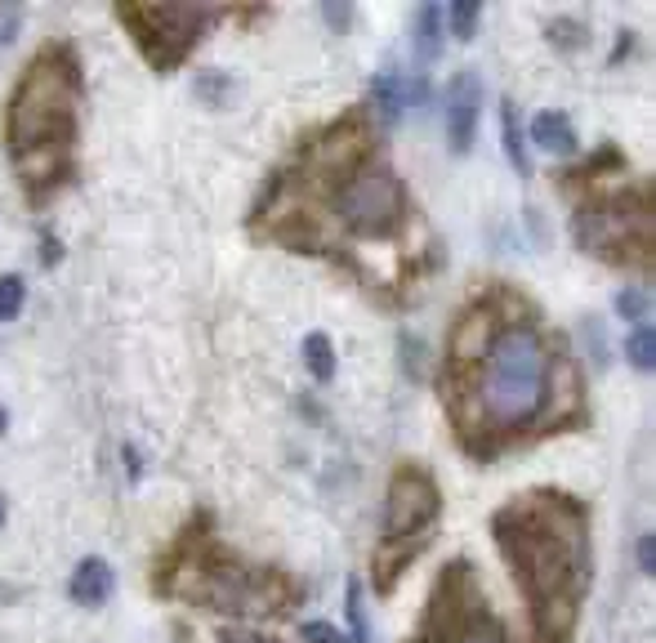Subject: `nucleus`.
Masks as SVG:
<instances>
[{"label":"nucleus","instance_id":"f257e3e1","mask_svg":"<svg viewBox=\"0 0 656 643\" xmlns=\"http://www.w3.org/2000/svg\"><path fill=\"white\" fill-rule=\"evenodd\" d=\"M491 532L532 599L536 630L550 643L567 639L576 621V603L589 582V545H585L580 505L554 492L518 496L491 519Z\"/></svg>","mask_w":656,"mask_h":643},{"label":"nucleus","instance_id":"f03ea898","mask_svg":"<svg viewBox=\"0 0 656 643\" xmlns=\"http://www.w3.org/2000/svg\"><path fill=\"white\" fill-rule=\"evenodd\" d=\"M461 394H451V411L461 433H522L536 425L554 398V384L572 380L567 358H554L545 331L528 317H509L491 327L478 358L451 366Z\"/></svg>","mask_w":656,"mask_h":643},{"label":"nucleus","instance_id":"7ed1b4c3","mask_svg":"<svg viewBox=\"0 0 656 643\" xmlns=\"http://www.w3.org/2000/svg\"><path fill=\"white\" fill-rule=\"evenodd\" d=\"M72 116H77V63L63 49H45L19 81L5 121L10 153L19 161L23 183H54L63 174Z\"/></svg>","mask_w":656,"mask_h":643},{"label":"nucleus","instance_id":"20e7f679","mask_svg":"<svg viewBox=\"0 0 656 643\" xmlns=\"http://www.w3.org/2000/svg\"><path fill=\"white\" fill-rule=\"evenodd\" d=\"M170 595L192 599L215 612H237V617H264V612H282L286 603V586L278 572H259L246 563H233L219 550H183L174 559V572L166 582Z\"/></svg>","mask_w":656,"mask_h":643},{"label":"nucleus","instance_id":"39448f33","mask_svg":"<svg viewBox=\"0 0 656 643\" xmlns=\"http://www.w3.org/2000/svg\"><path fill=\"white\" fill-rule=\"evenodd\" d=\"M331 211L336 219L358 233V237H380L388 228H398L403 215H407V188L398 179V170H393L388 161L380 157H362L344 183L336 188V198H331Z\"/></svg>","mask_w":656,"mask_h":643},{"label":"nucleus","instance_id":"423d86ee","mask_svg":"<svg viewBox=\"0 0 656 643\" xmlns=\"http://www.w3.org/2000/svg\"><path fill=\"white\" fill-rule=\"evenodd\" d=\"M576 241L589 255H621V260H634V250L647 260L652 250V206L647 192L634 202V192H617V198H603L599 206H585L576 215Z\"/></svg>","mask_w":656,"mask_h":643},{"label":"nucleus","instance_id":"0eeeda50","mask_svg":"<svg viewBox=\"0 0 656 643\" xmlns=\"http://www.w3.org/2000/svg\"><path fill=\"white\" fill-rule=\"evenodd\" d=\"M429 634L446 643H509L500 621L483 612L470 563H451L442 572V586L433 590V608H429Z\"/></svg>","mask_w":656,"mask_h":643},{"label":"nucleus","instance_id":"6e6552de","mask_svg":"<svg viewBox=\"0 0 656 643\" xmlns=\"http://www.w3.org/2000/svg\"><path fill=\"white\" fill-rule=\"evenodd\" d=\"M116 19L139 36L144 54L157 63V68H174V63L192 49L196 32L206 27V10L196 5H121Z\"/></svg>","mask_w":656,"mask_h":643},{"label":"nucleus","instance_id":"1a4fd4ad","mask_svg":"<svg viewBox=\"0 0 656 643\" xmlns=\"http://www.w3.org/2000/svg\"><path fill=\"white\" fill-rule=\"evenodd\" d=\"M438 514V487L425 470L403 465L388 478V500H384V541H425L420 532Z\"/></svg>","mask_w":656,"mask_h":643},{"label":"nucleus","instance_id":"9d476101","mask_svg":"<svg viewBox=\"0 0 656 643\" xmlns=\"http://www.w3.org/2000/svg\"><path fill=\"white\" fill-rule=\"evenodd\" d=\"M478 112H483V81L478 72H461L451 81V99H446V135H451V153H470L474 148V131H478Z\"/></svg>","mask_w":656,"mask_h":643},{"label":"nucleus","instance_id":"9b49d317","mask_svg":"<svg viewBox=\"0 0 656 643\" xmlns=\"http://www.w3.org/2000/svg\"><path fill=\"white\" fill-rule=\"evenodd\" d=\"M112 567L108 559H81L77 572H72V582H68V595L81 603V608H99L108 595H112Z\"/></svg>","mask_w":656,"mask_h":643},{"label":"nucleus","instance_id":"f8f14e48","mask_svg":"<svg viewBox=\"0 0 656 643\" xmlns=\"http://www.w3.org/2000/svg\"><path fill=\"white\" fill-rule=\"evenodd\" d=\"M371 103H375V112L393 125V121H398L403 116V108L411 103V90H407V81H403V72H380L375 81H371Z\"/></svg>","mask_w":656,"mask_h":643},{"label":"nucleus","instance_id":"ddd939ff","mask_svg":"<svg viewBox=\"0 0 656 643\" xmlns=\"http://www.w3.org/2000/svg\"><path fill=\"white\" fill-rule=\"evenodd\" d=\"M532 144H541L545 153H572L576 131L563 112H541V116H532Z\"/></svg>","mask_w":656,"mask_h":643},{"label":"nucleus","instance_id":"4468645a","mask_svg":"<svg viewBox=\"0 0 656 643\" xmlns=\"http://www.w3.org/2000/svg\"><path fill=\"white\" fill-rule=\"evenodd\" d=\"M438 54H442V10L420 5V14H416V58L433 63Z\"/></svg>","mask_w":656,"mask_h":643},{"label":"nucleus","instance_id":"2eb2a0df","mask_svg":"<svg viewBox=\"0 0 656 643\" xmlns=\"http://www.w3.org/2000/svg\"><path fill=\"white\" fill-rule=\"evenodd\" d=\"M500 125H505V153L513 161L518 174H532V161H528V148H522V131H518V108L505 99L500 103Z\"/></svg>","mask_w":656,"mask_h":643},{"label":"nucleus","instance_id":"dca6fc26","mask_svg":"<svg viewBox=\"0 0 656 643\" xmlns=\"http://www.w3.org/2000/svg\"><path fill=\"white\" fill-rule=\"evenodd\" d=\"M304 362H308V371H313V380H331L336 375V349H331V340H326L321 331H313V336H304Z\"/></svg>","mask_w":656,"mask_h":643},{"label":"nucleus","instance_id":"f3484780","mask_svg":"<svg viewBox=\"0 0 656 643\" xmlns=\"http://www.w3.org/2000/svg\"><path fill=\"white\" fill-rule=\"evenodd\" d=\"M344 617H349V643H371V625H366V603H362V582L349 576L344 586Z\"/></svg>","mask_w":656,"mask_h":643},{"label":"nucleus","instance_id":"a211bd4d","mask_svg":"<svg viewBox=\"0 0 656 643\" xmlns=\"http://www.w3.org/2000/svg\"><path fill=\"white\" fill-rule=\"evenodd\" d=\"M625 353L638 371H652L656 366V331L647 327V322H638V327L625 336Z\"/></svg>","mask_w":656,"mask_h":643},{"label":"nucleus","instance_id":"6ab92c4d","mask_svg":"<svg viewBox=\"0 0 656 643\" xmlns=\"http://www.w3.org/2000/svg\"><path fill=\"white\" fill-rule=\"evenodd\" d=\"M545 32H550V41L563 45V49H580V45L589 41V27H585L580 19H550Z\"/></svg>","mask_w":656,"mask_h":643},{"label":"nucleus","instance_id":"aec40b11","mask_svg":"<svg viewBox=\"0 0 656 643\" xmlns=\"http://www.w3.org/2000/svg\"><path fill=\"white\" fill-rule=\"evenodd\" d=\"M647 308H652L647 286H625V291L617 295V313H621L625 322H647Z\"/></svg>","mask_w":656,"mask_h":643},{"label":"nucleus","instance_id":"412c9836","mask_svg":"<svg viewBox=\"0 0 656 643\" xmlns=\"http://www.w3.org/2000/svg\"><path fill=\"white\" fill-rule=\"evenodd\" d=\"M23 295H27V286H23V278H19V273H5V278H0V322L19 317Z\"/></svg>","mask_w":656,"mask_h":643},{"label":"nucleus","instance_id":"4be33fe9","mask_svg":"<svg viewBox=\"0 0 656 643\" xmlns=\"http://www.w3.org/2000/svg\"><path fill=\"white\" fill-rule=\"evenodd\" d=\"M446 19H451L455 41H470V36H474V27H478V0H455Z\"/></svg>","mask_w":656,"mask_h":643},{"label":"nucleus","instance_id":"5701e85b","mask_svg":"<svg viewBox=\"0 0 656 643\" xmlns=\"http://www.w3.org/2000/svg\"><path fill=\"white\" fill-rule=\"evenodd\" d=\"M228 90H233V81H228L224 72H206V77H196V94H202L206 103H215V108L228 99Z\"/></svg>","mask_w":656,"mask_h":643},{"label":"nucleus","instance_id":"b1692460","mask_svg":"<svg viewBox=\"0 0 656 643\" xmlns=\"http://www.w3.org/2000/svg\"><path fill=\"white\" fill-rule=\"evenodd\" d=\"M299 634H304L308 643H349L336 625H326V621H304V625H299Z\"/></svg>","mask_w":656,"mask_h":643},{"label":"nucleus","instance_id":"393cba45","mask_svg":"<svg viewBox=\"0 0 656 643\" xmlns=\"http://www.w3.org/2000/svg\"><path fill=\"white\" fill-rule=\"evenodd\" d=\"M634 554H638V572H643V576H652V572H656V537H652V532H643V537H638V545H634Z\"/></svg>","mask_w":656,"mask_h":643},{"label":"nucleus","instance_id":"a878e982","mask_svg":"<svg viewBox=\"0 0 656 643\" xmlns=\"http://www.w3.org/2000/svg\"><path fill=\"white\" fill-rule=\"evenodd\" d=\"M321 14L331 19V27H349V19H353V10H344V5H326Z\"/></svg>","mask_w":656,"mask_h":643},{"label":"nucleus","instance_id":"bb28decb","mask_svg":"<svg viewBox=\"0 0 656 643\" xmlns=\"http://www.w3.org/2000/svg\"><path fill=\"white\" fill-rule=\"evenodd\" d=\"M125 474H129V478H139V474H144V465H139V452H135V447H125Z\"/></svg>","mask_w":656,"mask_h":643},{"label":"nucleus","instance_id":"cd10ccee","mask_svg":"<svg viewBox=\"0 0 656 643\" xmlns=\"http://www.w3.org/2000/svg\"><path fill=\"white\" fill-rule=\"evenodd\" d=\"M224 643H269V639L264 634H250V630H233Z\"/></svg>","mask_w":656,"mask_h":643},{"label":"nucleus","instance_id":"c85d7f7f","mask_svg":"<svg viewBox=\"0 0 656 643\" xmlns=\"http://www.w3.org/2000/svg\"><path fill=\"white\" fill-rule=\"evenodd\" d=\"M5 429H10V411H5V407H0V433H5Z\"/></svg>","mask_w":656,"mask_h":643},{"label":"nucleus","instance_id":"c756f323","mask_svg":"<svg viewBox=\"0 0 656 643\" xmlns=\"http://www.w3.org/2000/svg\"><path fill=\"white\" fill-rule=\"evenodd\" d=\"M0 514H5V500H0Z\"/></svg>","mask_w":656,"mask_h":643}]
</instances>
